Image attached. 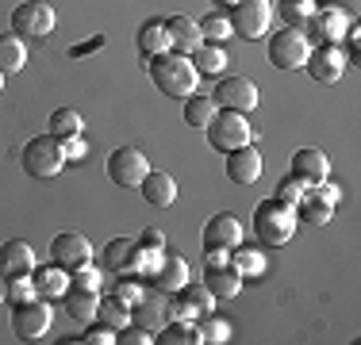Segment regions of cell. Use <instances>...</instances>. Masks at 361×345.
Listing matches in <instances>:
<instances>
[{
  "label": "cell",
  "mask_w": 361,
  "mask_h": 345,
  "mask_svg": "<svg viewBox=\"0 0 361 345\" xmlns=\"http://www.w3.org/2000/svg\"><path fill=\"white\" fill-rule=\"evenodd\" d=\"M131 322L142 326V330H150V334H158L161 326H166V303H161V299H150V296L135 299L131 303Z\"/></svg>",
  "instance_id": "28"
},
{
  "label": "cell",
  "mask_w": 361,
  "mask_h": 345,
  "mask_svg": "<svg viewBox=\"0 0 361 345\" xmlns=\"http://www.w3.org/2000/svg\"><path fill=\"white\" fill-rule=\"evenodd\" d=\"M31 276H20V280H8V299H16V303H20V299H31L35 296V284H27Z\"/></svg>",
  "instance_id": "45"
},
{
  "label": "cell",
  "mask_w": 361,
  "mask_h": 345,
  "mask_svg": "<svg viewBox=\"0 0 361 345\" xmlns=\"http://www.w3.org/2000/svg\"><path fill=\"white\" fill-rule=\"evenodd\" d=\"M81 341H89V345H116V330L97 318V322H89V330L81 334Z\"/></svg>",
  "instance_id": "41"
},
{
  "label": "cell",
  "mask_w": 361,
  "mask_h": 345,
  "mask_svg": "<svg viewBox=\"0 0 361 345\" xmlns=\"http://www.w3.org/2000/svg\"><path fill=\"white\" fill-rule=\"evenodd\" d=\"M231 269L238 276H262L265 272V257L257 249H246V246H235L231 249Z\"/></svg>",
  "instance_id": "35"
},
{
  "label": "cell",
  "mask_w": 361,
  "mask_h": 345,
  "mask_svg": "<svg viewBox=\"0 0 361 345\" xmlns=\"http://www.w3.org/2000/svg\"><path fill=\"white\" fill-rule=\"evenodd\" d=\"M139 249H150V253H161L166 249V234H161L158 227H146L142 238H139Z\"/></svg>",
  "instance_id": "43"
},
{
  "label": "cell",
  "mask_w": 361,
  "mask_h": 345,
  "mask_svg": "<svg viewBox=\"0 0 361 345\" xmlns=\"http://www.w3.org/2000/svg\"><path fill=\"white\" fill-rule=\"evenodd\" d=\"M70 284H73V288H92V291H97L100 288V269H97V265H77V269H70Z\"/></svg>",
  "instance_id": "40"
},
{
  "label": "cell",
  "mask_w": 361,
  "mask_h": 345,
  "mask_svg": "<svg viewBox=\"0 0 361 345\" xmlns=\"http://www.w3.org/2000/svg\"><path fill=\"white\" fill-rule=\"evenodd\" d=\"M139 50L146 58L154 54H166L169 50V31H166V20H146L139 27Z\"/></svg>",
  "instance_id": "31"
},
{
  "label": "cell",
  "mask_w": 361,
  "mask_h": 345,
  "mask_svg": "<svg viewBox=\"0 0 361 345\" xmlns=\"http://www.w3.org/2000/svg\"><path fill=\"white\" fill-rule=\"evenodd\" d=\"M216 100L208 96V92H192V96H185V123L188 127H208L212 115H216Z\"/></svg>",
  "instance_id": "32"
},
{
  "label": "cell",
  "mask_w": 361,
  "mask_h": 345,
  "mask_svg": "<svg viewBox=\"0 0 361 345\" xmlns=\"http://www.w3.org/2000/svg\"><path fill=\"white\" fill-rule=\"evenodd\" d=\"M142 200L150 203V207H173L177 200V184H173V177L169 172H161V169H150L142 177Z\"/></svg>",
  "instance_id": "23"
},
{
  "label": "cell",
  "mask_w": 361,
  "mask_h": 345,
  "mask_svg": "<svg viewBox=\"0 0 361 345\" xmlns=\"http://www.w3.org/2000/svg\"><path fill=\"white\" fill-rule=\"evenodd\" d=\"M173 318H204L208 310H216V296H212L204 284H192L188 280L185 288L173 291Z\"/></svg>",
  "instance_id": "17"
},
{
  "label": "cell",
  "mask_w": 361,
  "mask_h": 345,
  "mask_svg": "<svg viewBox=\"0 0 361 345\" xmlns=\"http://www.w3.org/2000/svg\"><path fill=\"white\" fill-rule=\"evenodd\" d=\"M196 23H200L204 42H223V39H231V20H227V15H219V12L204 15V20H196Z\"/></svg>",
  "instance_id": "37"
},
{
  "label": "cell",
  "mask_w": 361,
  "mask_h": 345,
  "mask_svg": "<svg viewBox=\"0 0 361 345\" xmlns=\"http://www.w3.org/2000/svg\"><path fill=\"white\" fill-rule=\"evenodd\" d=\"M296 227H300L296 211L285 207V203H277L273 196L254 207V238H257V246H265V249L288 246L292 234H296Z\"/></svg>",
  "instance_id": "2"
},
{
  "label": "cell",
  "mask_w": 361,
  "mask_h": 345,
  "mask_svg": "<svg viewBox=\"0 0 361 345\" xmlns=\"http://www.w3.org/2000/svg\"><path fill=\"white\" fill-rule=\"evenodd\" d=\"M216 108H227V111H254L257 108V84L246 81V77H223L216 84Z\"/></svg>",
  "instance_id": "14"
},
{
  "label": "cell",
  "mask_w": 361,
  "mask_h": 345,
  "mask_svg": "<svg viewBox=\"0 0 361 345\" xmlns=\"http://www.w3.org/2000/svg\"><path fill=\"white\" fill-rule=\"evenodd\" d=\"M288 172L300 180V184H319V180L331 177V161H326L323 150H315V146H304V150L292 153Z\"/></svg>",
  "instance_id": "18"
},
{
  "label": "cell",
  "mask_w": 361,
  "mask_h": 345,
  "mask_svg": "<svg viewBox=\"0 0 361 345\" xmlns=\"http://www.w3.org/2000/svg\"><path fill=\"white\" fill-rule=\"evenodd\" d=\"M116 341H123V345H150V330H142V326H135V322H127L123 330L116 334Z\"/></svg>",
  "instance_id": "42"
},
{
  "label": "cell",
  "mask_w": 361,
  "mask_h": 345,
  "mask_svg": "<svg viewBox=\"0 0 361 345\" xmlns=\"http://www.w3.org/2000/svg\"><path fill=\"white\" fill-rule=\"evenodd\" d=\"M307 39H319V42H338L342 46V34L350 27V15L342 12L338 4H315V12L307 15Z\"/></svg>",
  "instance_id": "12"
},
{
  "label": "cell",
  "mask_w": 361,
  "mask_h": 345,
  "mask_svg": "<svg viewBox=\"0 0 361 345\" xmlns=\"http://www.w3.org/2000/svg\"><path fill=\"white\" fill-rule=\"evenodd\" d=\"M216 4H223V8H231V4H235V0H216Z\"/></svg>",
  "instance_id": "50"
},
{
  "label": "cell",
  "mask_w": 361,
  "mask_h": 345,
  "mask_svg": "<svg viewBox=\"0 0 361 345\" xmlns=\"http://www.w3.org/2000/svg\"><path fill=\"white\" fill-rule=\"evenodd\" d=\"M50 257H54V265H62V269L89 265L92 261V242L85 234H77V230H62V234L50 242Z\"/></svg>",
  "instance_id": "16"
},
{
  "label": "cell",
  "mask_w": 361,
  "mask_h": 345,
  "mask_svg": "<svg viewBox=\"0 0 361 345\" xmlns=\"http://www.w3.org/2000/svg\"><path fill=\"white\" fill-rule=\"evenodd\" d=\"M150 172V161L139 146H119L116 153H108V180L119 188H139L142 177Z\"/></svg>",
  "instance_id": "8"
},
{
  "label": "cell",
  "mask_w": 361,
  "mask_h": 345,
  "mask_svg": "<svg viewBox=\"0 0 361 345\" xmlns=\"http://www.w3.org/2000/svg\"><path fill=\"white\" fill-rule=\"evenodd\" d=\"M4 299H8V284L0 280V303H4Z\"/></svg>",
  "instance_id": "49"
},
{
  "label": "cell",
  "mask_w": 361,
  "mask_h": 345,
  "mask_svg": "<svg viewBox=\"0 0 361 345\" xmlns=\"http://www.w3.org/2000/svg\"><path fill=\"white\" fill-rule=\"evenodd\" d=\"M97 318H100V322H104V326H111V330L119 334V330H123L127 322H131V307H127L123 299L108 296V299H100V303H97Z\"/></svg>",
  "instance_id": "33"
},
{
  "label": "cell",
  "mask_w": 361,
  "mask_h": 345,
  "mask_svg": "<svg viewBox=\"0 0 361 345\" xmlns=\"http://www.w3.org/2000/svg\"><path fill=\"white\" fill-rule=\"evenodd\" d=\"M346 54H342L338 42H319V46H312V54H307L304 69L312 73V81L319 84H338L342 73H346Z\"/></svg>",
  "instance_id": "11"
},
{
  "label": "cell",
  "mask_w": 361,
  "mask_h": 345,
  "mask_svg": "<svg viewBox=\"0 0 361 345\" xmlns=\"http://www.w3.org/2000/svg\"><path fill=\"white\" fill-rule=\"evenodd\" d=\"M81 111L77 108H58L54 115H50V134L62 142V138H73V134H81Z\"/></svg>",
  "instance_id": "34"
},
{
  "label": "cell",
  "mask_w": 361,
  "mask_h": 345,
  "mask_svg": "<svg viewBox=\"0 0 361 345\" xmlns=\"http://www.w3.org/2000/svg\"><path fill=\"white\" fill-rule=\"evenodd\" d=\"M62 303H66V315L77 318V322H92L97 318V303H100V296L92 288H66V296H62Z\"/></svg>",
  "instance_id": "26"
},
{
  "label": "cell",
  "mask_w": 361,
  "mask_h": 345,
  "mask_svg": "<svg viewBox=\"0 0 361 345\" xmlns=\"http://www.w3.org/2000/svg\"><path fill=\"white\" fill-rule=\"evenodd\" d=\"M231 253L227 249H204V269H219V265H227Z\"/></svg>",
  "instance_id": "47"
},
{
  "label": "cell",
  "mask_w": 361,
  "mask_h": 345,
  "mask_svg": "<svg viewBox=\"0 0 361 345\" xmlns=\"http://www.w3.org/2000/svg\"><path fill=\"white\" fill-rule=\"evenodd\" d=\"M338 203V188L319 180V184H304V200L296 203V219L312 222V227H326Z\"/></svg>",
  "instance_id": "9"
},
{
  "label": "cell",
  "mask_w": 361,
  "mask_h": 345,
  "mask_svg": "<svg viewBox=\"0 0 361 345\" xmlns=\"http://www.w3.org/2000/svg\"><path fill=\"white\" fill-rule=\"evenodd\" d=\"M12 31L23 39H47L54 31V8L47 0H23L12 12Z\"/></svg>",
  "instance_id": "10"
},
{
  "label": "cell",
  "mask_w": 361,
  "mask_h": 345,
  "mask_svg": "<svg viewBox=\"0 0 361 345\" xmlns=\"http://www.w3.org/2000/svg\"><path fill=\"white\" fill-rule=\"evenodd\" d=\"M150 280H154V288H158V291L173 296L177 288H185V284H188V261H185V257H177V253H161V261H158V269L150 272Z\"/></svg>",
  "instance_id": "21"
},
{
  "label": "cell",
  "mask_w": 361,
  "mask_h": 345,
  "mask_svg": "<svg viewBox=\"0 0 361 345\" xmlns=\"http://www.w3.org/2000/svg\"><path fill=\"white\" fill-rule=\"evenodd\" d=\"M66 165H70V161H66L62 142H58L54 134H39V138H31V142L23 146V169H27V177L54 180Z\"/></svg>",
  "instance_id": "3"
},
{
  "label": "cell",
  "mask_w": 361,
  "mask_h": 345,
  "mask_svg": "<svg viewBox=\"0 0 361 345\" xmlns=\"http://www.w3.org/2000/svg\"><path fill=\"white\" fill-rule=\"evenodd\" d=\"M273 200H277V203H285V207H292V211H296V203L304 200V184H300V180L288 172V177L277 184V192H273Z\"/></svg>",
  "instance_id": "39"
},
{
  "label": "cell",
  "mask_w": 361,
  "mask_h": 345,
  "mask_svg": "<svg viewBox=\"0 0 361 345\" xmlns=\"http://www.w3.org/2000/svg\"><path fill=\"white\" fill-rule=\"evenodd\" d=\"M208 142H212V150L231 153V150H238V146H250L254 142V127L246 123L243 111L219 108L216 115H212V123H208Z\"/></svg>",
  "instance_id": "4"
},
{
  "label": "cell",
  "mask_w": 361,
  "mask_h": 345,
  "mask_svg": "<svg viewBox=\"0 0 361 345\" xmlns=\"http://www.w3.org/2000/svg\"><path fill=\"white\" fill-rule=\"evenodd\" d=\"M158 345H200V330H196L192 318H173L158 330Z\"/></svg>",
  "instance_id": "30"
},
{
  "label": "cell",
  "mask_w": 361,
  "mask_h": 345,
  "mask_svg": "<svg viewBox=\"0 0 361 345\" xmlns=\"http://www.w3.org/2000/svg\"><path fill=\"white\" fill-rule=\"evenodd\" d=\"M35 272V249L31 242L23 238H12L0 246V280H20V276H31Z\"/></svg>",
  "instance_id": "15"
},
{
  "label": "cell",
  "mask_w": 361,
  "mask_h": 345,
  "mask_svg": "<svg viewBox=\"0 0 361 345\" xmlns=\"http://www.w3.org/2000/svg\"><path fill=\"white\" fill-rule=\"evenodd\" d=\"M243 238H246V227L231 211H219L204 222V249H227L231 253L235 246H243Z\"/></svg>",
  "instance_id": "13"
},
{
  "label": "cell",
  "mask_w": 361,
  "mask_h": 345,
  "mask_svg": "<svg viewBox=\"0 0 361 345\" xmlns=\"http://www.w3.org/2000/svg\"><path fill=\"white\" fill-rule=\"evenodd\" d=\"M204 288H208L216 299H235L238 291H243V276L231 269V261H227V265H219V269L204 272Z\"/></svg>",
  "instance_id": "27"
},
{
  "label": "cell",
  "mask_w": 361,
  "mask_h": 345,
  "mask_svg": "<svg viewBox=\"0 0 361 345\" xmlns=\"http://www.w3.org/2000/svg\"><path fill=\"white\" fill-rule=\"evenodd\" d=\"M196 330H200V341H212V345H223V341H231V322H223V318H216L212 310L204 315V322L196 326Z\"/></svg>",
  "instance_id": "36"
},
{
  "label": "cell",
  "mask_w": 361,
  "mask_h": 345,
  "mask_svg": "<svg viewBox=\"0 0 361 345\" xmlns=\"http://www.w3.org/2000/svg\"><path fill=\"white\" fill-rule=\"evenodd\" d=\"M111 296H116V299H123V303L131 307L135 299H142V296H146V291L139 288V280H119V288L111 291Z\"/></svg>",
  "instance_id": "44"
},
{
  "label": "cell",
  "mask_w": 361,
  "mask_h": 345,
  "mask_svg": "<svg viewBox=\"0 0 361 345\" xmlns=\"http://www.w3.org/2000/svg\"><path fill=\"white\" fill-rule=\"evenodd\" d=\"M150 81L158 84V92H166V96L173 100H185L196 92V81H200V73H196V65L188 62V54H154L150 58Z\"/></svg>",
  "instance_id": "1"
},
{
  "label": "cell",
  "mask_w": 361,
  "mask_h": 345,
  "mask_svg": "<svg viewBox=\"0 0 361 345\" xmlns=\"http://www.w3.org/2000/svg\"><path fill=\"white\" fill-rule=\"evenodd\" d=\"M62 153H66V161H81V158H85V142H81V134L62 138Z\"/></svg>",
  "instance_id": "46"
},
{
  "label": "cell",
  "mask_w": 361,
  "mask_h": 345,
  "mask_svg": "<svg viewBox=\"0 0 361 345\" xmlns=\"http://www.w3.org/2000/svg\"><path fill=\"white\" fill-rule=\"evenodd\" d=\"M104 265H108L111 272L139 276V269H142V249H139V242H131V238H111L108 246H104Z\"/></svg>",
  "instance_id": "20"
},
{
  "label": "cell",
  "mask_w": 361,
  "mask_h": 345,
  "mask_svg": "<svg viewBox=\"0 0 361 345\" xmlns=\"http://www.w3.org/2000/svg\"><path fill=\"white\" fill-rule=\"evenodd\" d=\"M50 322H54V310H50V299L42 296H31V299H20L12 307V334L20 341H39L47 338Z\"/></svg>",
  "instance_id": "5"
},
{
  "label": "cell",
  "mask_w": 361,
  "mask_h": 345,
  "mask_svg": "<svg viewBox=\"0 0 361 345\" xmlns=\"http://www.w3.org/2000/svg\"><path fill=\"white\" fill-rule=\"evenodd\" d=\"M277 8H281L288 27H300V23H307V15L315 12V0H281Z\"/></svg>",
  "instance_id": "38"
},
{
  "label": "cell",
  "mask_w": 361,
  "mask_h": 345,
  "mask_svg": "<svg viewBox=\"0 0 361 345\" xmlns=\"http://www.w3.org/2000/svg\"><path fill=\"white\" fill-rule=\"evenodd\" d=\"M0 92H4V73H0Z\"/></svg>",
  "instance_id": "51"
},
{
  "label": "cell",
  "mask_w": 361,
  "mask_h": 345,
  "mask_svg": "<svg viewBox=\"0 0 361 345\" xmlns=\"http://www.w3.org/2000/svg\"><path fill=\"white\" fill-rule=\"evenodd\" d=\"M166 31H169V50H177V54H192V50L204 42L200 23L188 20V15H169Z\"/></svg>",
  "instance_id": "22"
},
{
  "label": "cell",
  "mask_w": 361,
  "mask_h": 345,
  "mask_svg": "<svg viewBox=\"0 0 361 345\" xmlns=\"http://www.w3.org/2000/svg\"><path fill=\"white\" fill-rule=\"evenodd\" d=\"M262 169H265V161H262V153L254 150V142L250 146H238V150H231L227 153V177H231V184H257L262 180Z\"/></svg>",
  "instance_id": "19"
},
{
  "label": "cell",
  "mask_w": 361,
  "mask_h": 345,
  "mask_svg": "<svg viewBox=\"0 0 361 345\" xmlns=\"http://www.w3.org/2000/svg\"><path fill=\"white\" fill-rule=\"evenodd\" d=\"M100 46H104V34H97V39H89V42H81V46H73L70 58H81V54H89V50H100Z\"/></svg>",
  "instance_id": "48"
},
{
  "label": "cell",
  "mask_w": 361,
  "mask_h": 345,
  "mask_svg": "<svg viewBox=\"0 0 361 345\" xmlns=\"http://www.w3.org/2000/svg\"><path fill=\"white\" fill-rule=\"evenodd\" d=\"M31 284H35V296L62 299L66 288H70V269H62V265H42V269L31 272Z\"/></svg>",
  "instance_id": "24"
},
{
  "label": "cell",
  "mask_w": 361,
  "mask_h": 345,
  "mask_svg": "<svg viewBox=\"0 0 361 345\" xmlns=\"http://www.w3.org/2000/svg\"><path fill=\"white\" fill-rule=\"evenodd\" d=\"M188 62L196 65V73H200V77H223V73H227V65H231V58H227V50H223L219 42H200V46L188 54Z\"/></svg>",
  "instance_id": "25"
},
{
  "label": "cell",
  "mask_w": 361,
  "mask_h": 345,
  "mask_svg": "<svg viewBox=\"0 0 361 345\" xmlns=\"http://www.w3.org/2000/svg\"><path fill=\"white\" fill-rule=\"evenodd\" d=\"M227 20H231V34L262 39L273 27V0H235Z\"/></svg>",
  "instance_id": "6"
},
{
  "label": "cell",
  "mask_w": 361,
  "mask_h": 345,
  "mask_svg": "<svg viewBox=\"0 0 361 345\" xmlns=\"http://www.w3.org/2000/svg\"><path fill=\"white\" fill-rule=\"evenodd\" d=\"M307 54H312V39L300 27H281L269 39V62L277 69H304Z\"/></svg>",
  "instance_id": "7"
},
{
  "label": "cell",
  "mask_w": 361,
  "mask_h": 345,
  "mask_svg": "<svg viewBox=\"0 0 361 345\" xmlns=\"http://www.w3.org/2000/svg\"><path fill=\"white\" fill-rule=\"evenodd\" d=\"M27 65V42H23V34H0V73H20V69Z\"/></svg>",
  "instance_id": "29"
}]
</instances>
